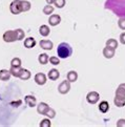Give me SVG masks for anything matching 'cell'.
<instances>
[{
  "label": "cell",
  "instance_id": "31",
  "mask_svg": "<svg viewBox=\"0 0 125 127\" xmlns=\"http://www.w3.org/2000/svg\"><path fill=\"white\" fill-rule=\"evenodd\" d=\"M16 31H17V35H18V41H21V40H23L24 36H25L24 31L21 30V29H17Z\"/></svg>",
  "mask_w": 125,
  "mask_h": 127
},
{
  "label": "cell",
  "instance_id": "32",
  "mask_svg": "<svg viewBox=\"0 0 125 127\" xmlns=\"http://www.w3.org/2000/svg\"><path fill=\"white\" fill-rule=\"evenodd\" d=\"M118 26L121 30L125 31V17H120V19L118 21Z\"/></svg>",
  "mask_w": 125,
  "mask_h": 127
},
{
  "label": "cell",
  "instance_id": "18",
  "mask_svg": "<svg viewBox=\"0 0 125 127\" xmlns=\"http://www.w3.org/2000/svg\"><path fill=\"white\" fill-rule=\"evenodd\" d=\"M50 33H51V30L45 24H43V25H41L39 28V34L41 36H43V37H47V36L50 35Z\"/></svg>",
  "mask_w": 125,
  "mask_h": 127
},
{
  "label": "cell",
  "instance_id": "10",
  "mask_svg": "<svg viewBox=\"0 0 125 127\" xmlns=\"http://www.w3.org/2000/svg\"><path fill=\"white\" fill-rule=\"evenodd\" d=\"M60 22H61V17L57 14H52L50 18H48V23L52 26H56L58 24H60Z\"/></svg>",
  "mask_w": 125,
  "mask_h": 127
},
{
  "label": "cell",
  "instance_id": "23",
  "mask_svg": "<svg viewBox=\"0 0 125 127\" xmlns=\"http://www.w3.org/2000/svg\"><path fill=\"white\" fill-rule=\"evenodd\" d=\"M31 76H32V75H31V71H30L29 69H23L19 78H20L21 80H23V81H26V80H29V79L31 78Z\"/></svg>",
  "mask_w": 125,
  "mask_h": 127
},
{
  "label": "cell",
  "instance_id": "4",
  "mask_svg": "<svg viewBox=\"0 0 125 127\" xmlns=\"http://www.w3.org/2000/svg\"><path fill=\"white\" fill-rule=\"evenodd\" d=\"M3 40H4V42H7V43L15 42L16 40H18L17 31L16 30H8L6 32H4V34H3Z\"/></svg>",
  "mask_w": 125,
  "mask_h": 127
},
{
  "label": "cell",
  "instance_id": "11",
  "mask_svg": "<svg viewBox=\"0 0 125 127\" xmlns=\"http://www.w3.org/2000/svg\"><path fill=\"white\" fill-rule=\"evenodd\" d=\"M24 102L29 107H35L37 105V99H36L34 96H31V95H28L24 98Z\"/></svg>",
  "mask_w": 125,
  "mask_h": 127
},
{
  "label": "cell",
  "instance_id": "5",
  "mask_svg": "<svg viewBox=\"0 0 125 127\" xmlns=\"http://www.w3.org/2000/svg\"><path fill=\"white\" fill-rule=\"evenodd\" d=\"M70 90V82L68 80H64L63 82H61L58 86V92L61 95H66Z\"/></svg>",
  "mask_w": 125,
  "mask_h": 127
},
{
  "label": "cell",
  "instance_id": "25",
  "mask_svg": "<svg viewBox=\"0 0 125 127\" xmlns=\"http://www.w3.org/2000/svg\"><path fill=\"white\" fill-rule=\"evenodd\" d=\"M11 66H15V67H19L21 66V59L20 58H13L11 61Z\"/></svg>",
  "mask_w": 125,
  "mask_h": 127
},
{
  "label": "cell",
  "instance_id": "14",
  "mask_svg": "<svg viewBox=\"0 0 125 127\" xmlns=\"http://www.w3.org/2000/svg\"><path fill=\"white\" fill-rule=\"evenodd\" d=\"M115 51L116 49H113V48H110V47H107L105 46L103 48V56L106 58V59H111V58H114L115 56Z\"/></svg>",
  "mask_w": 125,
  "mask_h": 127
},
{
  "label": "cell",
  "instance_id": "30",
  "mask_svg": "<svg viewBox=\"0 0 125 127\" xmlns=\"http://www.w3.org/2000/svg\"><path fill=\"white\" fill-rule=\"evenodd\" d=\"M50 63L53 65H59L60 64V59L58 58V57H55V56H53L50 58Z\"/></svg>",
  "mask_w": 125,
  "mask_h": 127
},
{
  "label": "cell",
  "instance_id": "29",
  "mask_svg": "<svg viewBox=\"0 0 125 127\" xmlns=\"http://www.w3.org/2000/svg\"><path fill=\"white\" fill-rule=\"evenodd\" d=\"M53 4H55V6L58 8H62L65 5V0H54Z\"/></svg>",
  "mask_w": 125,
  "mask_h": 127
},
{
  "label": "cell",
  "instance_id": "33",
  "mask_svg": "<svg viewBox=\"0 0 125 127\" xmlns=\"http://www.w3.org/2000/svg\"><path fill=\"white\" fill-rule=\"evenodd\" d=\"M45 116H46L47 118H50V119H54V118L56 117V111H55V109H53V108L50 107V109L47 110V112H46Z\"/></svg>",
  "mask_w": 125,
  "mask_h": 127
},
{
  "label": "cell",
  "instance_id": "26",
  "mask_svg": "<svg viewBox=\"0 0 125 127\" xmlns=\"http://www.w3.org/2000/svg\"><path fill=\"white\" fill-rule=\"evenodd\" d=\"M31 2L26 1V0H22V11L23 12H28L31 10Z\"/></svg>",
  "mask_w": 125,
  "mask_h": 127
},
{
  "label": "cell",
  "instance_id": "15",
  "mask_svg": "<svg viewBox=\"0 0 125 127\" xmlns=\"http://www.w3.org/2000/svg\"><path fill=\"white\" fill-rule=\"evenodd\" d=\"M36 46V40L33 37H29L24 40V47L25 48H33Z\"/></svg>",
  "mask_w": 125,
  "mask_h": 127
},
{
  "label": "cell",
  "instance_id": "3",
  "mask_svg": "<svg viewBox=\"0 0 125 127\" xmlns=\"http://www.w3.org/2000/svg\"><path fill=\"white\" fill-rule=\"evenodd\" d=\"M10 11L13 15H19L22 13V0H13L10 4Z\"/></svg>",
  "mask_w": 125,
  "mask_h": 127
},
{
  "label": "cell",
  "instance_id": "12",
  "mask_svg": "<svg viewBox=\"0 0 125 127\" xmlns=\"http://www.w3.org/2000/svg\"><path fill=\"white\" fill-rule=\"evenodd\" d=\"M39 44H40V47L45 49V51H51V49H53V46H54V43L51 40H41Z\"/></svg>",
  "mask_w": 125,
  "mask_h": 127
},
{
  "label": "cell",
  "instance_id": "36",
  "mask_svg": "<svg viewBox=\"0 0 125 127\" xmlns=\"http://www.w3.org/2000/svg\"><path fill=\"white\" fill-rule=\"evenodd\" d=\"M47 4H53L54 3V0H45Z\"/></svg>",
  "mask_w": 125,
  "mask_h": 127
},
{
  "label": "cell",
  "instance_id": "21",
  "mask_svg": "<svg viewBox=\"0 0 125 127\" xmlns=\"http://www.w3.org/2000/svg\"><path fill=\"white\" fill-rule=\"evenodd\" d=\"M99 110H100L101 112H103V113L107 112V111L109 110V103L107 102V101H102V102H100V104H99Z\"/></svg>",
  "mask_w": 125,
  "mask_h": 127
},
{
  "label": "cell",
  "instance_id": "13",
  "mask_svg": "<svg viewBox=\"0 0 125 127\" xmlns=\"http://www.w3.org/2000/svg\"><path fill=\"white\" fill-rule=\"evenodd\" d=\"M47 77H48V79H50V80H52V81H56V80L59 79L60 72H59V70H58V69L53 68V69H51L50 71H48Z\"/></svg>",
  "mask_w": 125,
  "mask_h": 127
},
{
  "label": "cell",
  "instance_id": "1",
  "mask_svg": "<svg viewBox=\"0 0 125 127\" xmlns=\"http://www.w3.org/2000/svg\"><path fill=\"white\" fill-rule=\"evenodd\" d=\"M104 7L118 17H125V0H106Z\"/></svg>",
  "mask_w": 125,
  "mask_h": 127
},
{
  "label": "cell",
  "instance_id": "2",
  "mask_svg": "<svg viewBox=\"0 0 125 127\" xmlns=\"http://www.w3.org/2000/svg\"><path fill=\"white\" fill-rule=\"evenodd\" d=\"M57 54H58V57L61 58V59H66L71 56L73 54V48L71 46L66 43V42H61L57 47Z\"/></svg>",
  "mask_w": 125,
  "mask_h": 127
},
{
  "label": "cell",
  "instance_id": "22",
  "mask_svg": "<svg viewBox=\"0 0 125 127\" xmlns=\"http://www.w3.org/2000/svg\"><path fill=\"white\" fill-rule=\"evenodd\" d=\"M105 45L107 47H110L113 49H117V47H118V41L116 39H114V38H110V39H108L106 41Z\"/></svg>",
  "mask_w": 125,
  "mask_h": 127
},
{
  "label": "cell",
  "instance_id": "28",
  "mask_svg": "<svg viewBox=\"0 0 125 127\" xmlns=\"http://www.w3.org/2000/svg\"><path fill=\"white\" fill-rule=\"evenodd\" d=\"M116 94L123 95V96H125V83H121L118 86L117 90H116Z\"/></svg>",
  "mask_w": 125,
  "mask_h": 127
},
{
  "label": "cell",
  "instance_id": "17",
  "mask_svg": "<svg viewBox=\"0 0 125 127\" xmlns=\"http://www.w3.org/2000/svg\"><path fill=\"white\" fill-rule=\"evenodd\" d=\"M23 69H24V68H22L21 66H19V67L11 66L10 71H11L12 76H14V77H18V78H19V77H20V75H21V72H22V70H23Z\"/></svg>",
  "mask_w": 125,
  "mask_h": 127
},
{
  "label": "cell",
  "instance_id": "20",
  "mask_svg": "<svg viewBox=\"0 0 125 127\" xmlns=\"http://www.w3.org/2000/svg\"><path fill=\"white\" fill-rule=\"evenodd\" d=\"M48 60H50V57H48V55L45 54V53L40 54L39 57H38V61H39L40 64H42V65H45L46 63L48 62Z\"/></svg>",
  "mask_w": 125,
  "mask_h": 127
},
{
  "label": "cell",
  "instance_id": "6",
  "mask_svg": "<svg viewBox=\"0 0 125 127\" xmlns=\"http://www.w3.org/2000/svg\"><path fill=\"white\" fill-rule=\"evenodd\" d=\"M100 100V95L97 92H89L86 95V101L89 104H97Z\"/></svg>",
  "mask_w": 125,
  "mask_h": 127
},
{
  "label": "cell",
  "instance_id": "16",
  "mask_svg": "<svg viewBox=\"0 0 125 127\" xmlns=\"http://www.w3.org/2000/svg\"><path fill=\"white\" fill-rule=\"evenodd\" d=\"M11 71L10 69H1L0 70V80H2V81H7V80H10L11 78Z\"/></svg>",
  "mask_w": 125,
  "mask_h": 127
},
{
  "label": "cell",
  "instance_id": "9",
  "mask_svg": "<svg viewBox=\"0 0 125 127\" xmlns=\"http://www.w3.org/2000/svg\"><path fill=\"white\" fill-rule=\"evenodd\" d=\"M48 109H50V106H48L46 103H44V102H40L37 105V112L40 113V115L45 116Z\"/></svg>",
  "mask_w": 125,
  "mask_h": 127
},
{
  "label": "cell",
  "instance_id": "8",
  "mask_svg": "<svg viewBox=\"0 0 125 127\" xmlns=\"http://www.w3.org/2000/svg\"><path fill=\"white\" fill-rule=\"evenodd\" d=\"M34 79H35V82L38 85H44L47 81L46 76H45V74H43V72H38V74H36Z\"/></svg>",
  "mask_w": 125,
  "mask_h": 127
},
{
  "label": "cell",
  "instance_id": "35",
  "mask_svg": "<svg viewBox=\"0 0 125 127\" xmlns=\"http://www.w3.org/2000/svg\"><path fill=\"white\" fill-rule=\"evenodd\" d=\"M120 42L125 45V32H123V33L120 35Z\"/></svg>",
  "mask_w": 125,
  "mask_h": 127
},
{
  "label": "cell",
  "instance_id": "34",
  "mask_svg": "<svg viewBox=\"0 0 125 127\" xmlns=\"http://www.w3.org/2000/svg\"><path fill=\"white\" fill-rule=\"evenodd\" d=\"M117 127H125V119H119L117 121Z\"/></svg>",
  "mask_w": 125,
  "mask_h": 127
},
{
  "label": "cell",
  "instance_id": "27",
  "mask_svg": "<svg viewBox=\"0 0 125 127\" xmlns=\"http://www.w3.org/2000/svg\"><path fill=\"white\" fill-rule=\"evenodd\" d=\"M40 127H51L52 126V123H51V119H43L39 124Z\"/></svg>",
  "mask_w": 125,
  "mask_h": 127
},
{
  "label": "cell",
  "instance_id": "7",
  "mask_svg": "<svg viewBox=\"0 0 125 127\" xmlns=\"http://www.w3.org/2000/svg\"><path fill=\"white\" fill-rule=\"evenodd\" d=\"M114 103L117 107H123L125 106V96L123 95L116 94V96L114 98Z\"/></svg>",
  "mask_w": 125,
  "mask_h": 127
},
{
  "label": "cell",
  "instance_id": "24",
  "mask_svg": "<svg viewBox=\"0 0 125 127\" xmlns=\"http://www.w3.org/2000/svg\"><path fill=\"white\" fill-rule=\"evenodd\" d=\"M43 13L45 15H52L53 13H54V6H52L51 4H47V5H45L43 7Z\"/></svg>",
  "mask_w": 125,
  "mask_h": 127
},
{
  "label": "cell",
  "instance_id": "19",
  "mask_svg": "<svg viewBox=\"0 0 125 127\" xmlns=\"http://www.w3.org/2000/svg\"><path fill=\"white\" fill-rule=\"evenodd\" d=\"M67 80L69 81L70 83L76 82V81L78 80V74H77V71H75V70L68 71L67 72Z\"/></svg>",
  "mask_w": 125,
  "mask_h": 127
}]
</instances>
